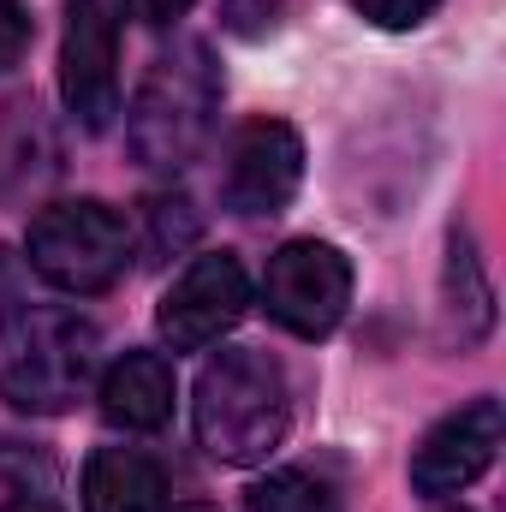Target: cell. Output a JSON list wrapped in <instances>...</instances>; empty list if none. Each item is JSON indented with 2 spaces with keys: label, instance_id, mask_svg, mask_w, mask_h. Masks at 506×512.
Segmentation results:
<instances>
[{
  "label": "cell",
  "instance_id": "ac0fdd59",
  "mask_svg": "<svg viewBox=\"0 0 506 512\" xmlns=\"http://www.w3.org/2000/svg\"><path fill=\"white\" fill-rule=\"evenodd\" d=\"M120 6H126V12L137 18V24H155V30H161V24L185 18V12H191L197 0H120Z\"/></svg>",
  "mask_w": 506,
  "mask_h": 512
},
{
  "label": "cell",
  "instance_id": "d6986e66",
  "mask_svg": "<svg viewBox=\"0 0 506 512\" xmlns=\"http://www.w3.org/2000/svg\"><path fill=\"white\" fill-rule=\"evenodd\" d=\"M0 512H60L54 501H42V495H18V501H6Z\"/></svg>",
  "mask_w": 506,
  "mask_h": 512
},
{
  "label": "cell",
  "instance_id": "9a60e30c",
  "mask_svg": "<svg viewBox=\"0 0 506 512\" xmlns=\"http://www.w3.org/2000/svg\"><path fill=\"white\" fill-rule=\"evenodd\" d=\"M346 6H358L370 24H381V30H411V24H423L441 0H346Z\"/></svg>",
  "mask_w": 506,
  "mask_h": 512
},
{
  "label": "cell",
  "instance_id": "7c38bea8",
  "mask_svg": "<svg viewBox=\"0 0 506 512\" xmlns=\"http://www.w3.org/2000/svg\"><path fill=\"white\" fill-rule=\"evenodd\" d=\"M245 512H340V495L316 471L286 465V471H268L245 495Z\"/></svg>",
  "mask_w": 506,
  "mask_h": 512
},
{
  "label": "cell",
  "instance_id": "8fae6325",
  "mask_svg": "<svg viewBox=\"0 0 506 512\" xmlns=\"http://www.w3.org/2000/svg\"><path fill=\"white\" fill-rule=\"evenodd\" d=\"M84 512H167V471L143 447H96L84 465Z\"/></svg>",
  "mask_w": 506,
  "mask_h": 512
},
{
  "label": "cell",
  "instance_id": "52a82bcc",
  "mask_svg": "<svg viewBox=\"0 0 506 512\" xmlns=\"http://www.w3.org/2000/svg\"><path fill=\"white\" fill-rule=\"evenodd\" d=\"M251 310V274L233 251H203L179 268V280L161 292L155 304V328L173 352H203L221 334L239 328V316Z\"/></svg>",
  "mask_w": 506,
  "mask_h": 512
},
{
  "label": "cell",
  "instance_id": "9c48e42d",
  "mask_svg": "<svg viewBox=\"0 0 506 512\" xmlns=\"http://www.w3.org/2000/svg\"><path fill=\"white\" fill-rule=\"evenodd\" d=\"M501 435H506V417H501V399H471L459 411H447L411 453V489L441 501V495H459L471 489L495 453H501Z\"/></svg>",
  "mask_w": 506,
  "mask_h": 512
},
{
  "label": "cell",
  "instance_id": "5bb4252c",
  "mask_svg": "<svg viewBox=\"0 0 506 512\" xmlns=\"http://www.w3.org/2000/svg\"><path fill=\"white\" fill-rule=\"evenodd\" d=\"M149 221H155V251L161 256L173 251V245H185V239H197V215H191L185 197H155L149 203Z\"/></svg>",
  "mask_w": 506,
  "mask_h": 512
},
{
  "label": "cell",
  "instance_id": "6da1fadb",
  "mask_svg": "<svg viewBox=\"0 0 506 512\" xmlns=\"http://www.w3.org/2000/svg\"><path fill=\"white\" fill-rule=\"evenodd\" d=\"M197 441L221 465H262L286 429H292V387L286 370L256 352V346H227L221 358L203 364L197 376Z\"/></svg>",
  "mask_w": 506,
  "mask_h": 512
},
{
  "label": "cell",
  "instance_id": "ba28073f",
  "mask_svg": "<svg viewBox=\"0 0 506 512\" xmlns=\"http://www.w3.org/2000/svg\"><path fill=\"white\" fill-rule=\"evenodd\" d=\"M304 179V137L286 120H245L227 143V167H221V197L233 215H280L298 197Z\"/></svg>",
  "mask_w": 506,
  "mask_h": 512
},
{
  "label": "cell",
  "instance_id": "e0dca14e",
  "mask_svg": "<svg viewBox=\"0 0 506 512\" xmlns=\"http://www.w3.org/2000/svg\"><path fill=\"white\" fill-rule=\"evenodd\" d=\"M30 48V12L18 0H0V72H12Z\"/></svg>",
  "mask_w": 506,
  "mask_h": 512
},
{
  "label": "cell",
  "instance_id": "ffe728a7",
  "mask_svg": "<svg viewBox=\"0 0 506 512\" xmlns=\"http://www.w3.org/2000/svg\"><path fill=\"white\" fill-rule=\"evenodd\" d=\"M179 512H215V507H179Z\"/></svg>",
  "mask_w": 506,
  "mask_h": 512
},
{
  "label": "cell",
  "instance_id": "7a4b0ae2",
  "mask_svg": "<svg viewBox=\"0 0 506 512\" xmlns=\"http://www.w3.org/2000/svg\"><path fill=\"white\" fill-rule=\"evenodd\" d=\"M102 334L66 304H24L0 322V399L36 417H60L96 376Z\"/></svg>",
  "mask_w": 506,
  "mask_h": 512
},
{
  "label": "cell",
  "instance_id": "44dd1931",
  "mask_svg": "<svg viewBox=\"0 0 506 512\" xmlns=\"http://www.w3.org/2000/svg\"><path fill=\"white\" fill-rule=\"evenodd\" d=\"M441 512H471V507H441Z\"/></svg>",
  "mask_w": 506,
  "mask_h": 512
},
{
  "label": "cell",
  "instance_id": "5b68a950",
  "mask_svg": "<svg viewBox=\"0 0 506 512\" xmlns=\"http://www.w3.org/2000/svg\"><path fill=\"white\" fill-rule=\"evenodd\" d=\"M262 304L268 316L298 334V340H322L340 328L346 304H352V262L328 239H292L268 256L262 268Z\"/></svg>",
  "mask_w": 506,
  "mask_h": 512
},
{
  "label": "cell",
  "instance_id": "4fadbf2b",
  "mask_svg": "<svg viewBox=\"0 0 506 512\" xmlns=\"http://www.w3.org/2000/svg\"><path fill=\"white\" fill-rule=\"evenodd\" d=\"M447 280H453V298H465V304H453V310H471V340H477V334L489 328V280H483V262L471 251V233H465V227H453Z\"/></svg>",
  "mask_w": 506,
  "mask_h": 512
},
{
  "label": "cell",
  "instance_id": "3957f363",
  "mask_svg": "<svg viewBox=\"0 0 506 512\" xmlns=\"http://www.w3.org/2000/svg\"><path fill=\"white\" fill-rule=\"evenodd\" d=\"M215 114H221V66L209 42H173L131 96L126 143L143 167L179 173L215 137Z\"/></svg>",
  "mask_w": 506,
  "mask_h": 512
},
{
  "label": "cell",
  "instance_id": "277c9868",
  "mask_svg": "<svg viewBox=\"0 0 506 512\" xmlns=\"http://www.w3.org/2000/svg\"><path fill=\"white\" fill-rule=\"evenodd\" d=\"M24 256L30 268L72 292V298H96L108 292L131 262V227L126 215L102 197H66V203H48L30 233H24Z\"/></svg>",
  "mask_w": 506,
  "mask_h": 512
},
{
  "label": "cell",
  "instance_id": "8992f818",
  "mask_svg": "<svg viewBox=\"0 0 506 512\" xmlns=\"http://www.w3.org/2000/svg\"><path fill=\"white\" fill-rule=\"evenodd\" d=\"M120 0H66L60 96L84 131H108L120 114Z\"/></svg>",
  "mask_w": 506,
  "mask_h": 512
},
{
  "label": "cell",
  "instance_id": "30bf717a",
  "mask_svg": "<svg viewBox=\"0 0 506 512\" xmlns=\"http://www.w3.org/2000/svg\"><path fill=\"white\" fill-rule=\"evenodd\" d=\"M102 417L114 429L149 435L173 417V364L161 352H126L102 376Z\"/></svg>",
  "mask_w": 506,
  "mask_h": 512
},
{
  "label": "cell",
  "instance_id": "2e32d148",
  "mask_svg": "<svg viewBox=\"0 0 506 512\" xmlns=\"http://www.w3.org/2000/svg\"><path fill=\"white\" fill-rule=\"evenodd\" d=\"M280 12H286V0H221V18H227L233 36H262V30H274Z\"/></svg>",
  "mask_w": 506,
  "mask_h": 512
}]
</instances>
